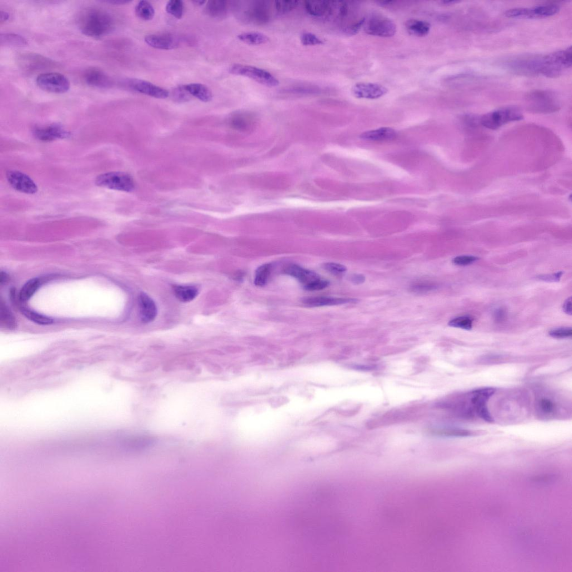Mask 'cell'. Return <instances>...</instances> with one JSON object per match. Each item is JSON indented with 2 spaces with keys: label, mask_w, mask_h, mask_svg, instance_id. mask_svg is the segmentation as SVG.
Wrapping results in <instances>:
<instances>
[{
  "label": "cell",
  "mask_w": 572,
  "mask_h": 572,
  "mask_svg": "<svg viewBox=\"0 0 572 572\" xmlns=\"http://www.w3.org/2000/svg\"><path fill=\"white\" fill-rule=\"evenodd\" d=\"M7 178L9 184L18 192L27 194H34L38 192L36 183L26 174L17 170H9Z\"/></svg>",
  "instance_id": "cell-11"
},
{
  "label": "cell",
  "mask_w": 572,
  "mask_h": 572,
  "mask_svg": "<svg viewBox=\"0 0 572 572\" xmlns=\"http://www.w3.org/2000/svg\"><path fill=\"white\" fill-rule=\"evenodd\" d=\"M298 1H279L275 2V8L280 14H285L293 11L298 6Z\"/></svg>",
  "instance_id": "cell-39"
},
{
  "label": "cell",
  "mask_w": 572,
  "mask_h": 572,
  "mask_svg": "<svg viewBox=\"0 0 572 572\" xmlns=\"http://www.w3.org/2000/svg\"><path fill=\"white\" fill-rule=\"evenodd\" d=\"M10 18V14L6 11H1L0 14V22L1 23L6 22L8 21Z\"/></svg>",
  "instance_id": "cell-49"
},
{
  "label": "cell",
  "mask_w": 572,
  "mask_h": 572,
  "mask_svg": "<svg viewBox=\"0 0 572 572\" xmlns=\"http://www.w3.org/2000/svg\"><path fill=\"white\" fill-rule=\"evenodd\" d=\"M505 66L514 74L526 76L559 77L568 70L565 55L561 51L544 56H526L511 59Z\"/></svg>",
  "instance_id": "cell-1"
},
{
  "label": "cell",
  "mask_w": 572,
  "mask_h": 572,
  "mask_svg": "<svg viewBox=\"0 0 572 572\" xmlns=\"http://www.w3.org/2000/svg\"><path fill=\"white\" fill-rule=\"evenodd\" d=\"M307 12L313 17L327 18L332 16L333 12V2H307L305 5Z\"/></svg>",
  "instance_id": "cell-20"
},
{
  "label": "cell",
  "mask_w": 572,
  "mask_h": 572,
  "mask_svg": "<svg viewBox=\"0 0 572 572\" xmlns=\"http://www.w3.org/2000/svg\"><path fill=\"white\" fill-rule=\"evenodd\" d=\"M527 110L531 113L550 114L558 112L560 103L558 97L548 90L539 89L526 94Z\"/></svg>",
  "instance_id": "cell-3"
},
{
  "label": "cell",
  "mask_w": 572,
  "mask_h": 572,
  "mask_svg": "<svg viewBox=\"0 0 572 572\" xmlns=\"http://www.w3.org/2000/svg\"><path fill=\"white\" fill-rule=\"evenodd\" d=\"M0 313H1V324L4 327L9 329H14L16 327V320L6 305L1 303L0 307Z\"/></svg>",
  "instance_id": "cell-34"
},
{
  "label": "cell",
  "mask_w": 572,
  "mask_h": 572,
  "mask_svg": "<svg viewBox=\"0 0 572 572\" xmlns=\"http://www.w3.org/2000/svg\"><path fill=\"white\" fill-rule=\"evenodd\" d=\"M564 312L569 315H571V298L566 300L563 306Z\"/></svg>",
  "instance_id": "cell-48"
},
{
  "label": "cell",
  "mask_w": 572,
  "mask_h": 572,
  "mask_svg": "<svg viewBox=\"0 0 572 572\" xmlns=\"http://www.w3.org/2000/svg\"><path fill=\"white\" fill-rule=\"evenodd\" d=\"M396 133L390 128H380L378 129L365 132L360 135V138L372 141H386L395 138Z\"/></svg>",
  "instance_id": "cell-22"
},
{
  "label": "cell",
  "mask_w": 572,
  "mask_h": 572,
  "mask_svg": "<svg viewBox=\"0 0 572 572\" xmlns=\"http://www.w3.org/2000/svg\"><path fill=\"white\" fill-rule=\"evenodd\" d=\"M22 312L26 317L32 322L40 325H49L53 323V320L41 314L33 312L26 308H23Z\"/></svg>",
  "instance_id": "cell-33"
},
{
  "label": "cell",
  "mask_w": 572,
  "mask_h": 572,
  "mask_svg": "<svg viewBox=\"0 0 572 572\" xmlns=\"http://www.w3.org/2000/svg\"><path fill=\"white\" fill-rule=\"evenodd\" d=\"M241 42L252 46L265 44L268 42L269 38L266 35L259 32H248L238 35Z\"/></svg>",
  "instance_id": "cell-26"
},
{
  "label": "cell",
  "mask_w": 572,
  "mask_h": 572,
  "mask_svg": "<svg viewBox=\"0 0 572 572\" xmlns=\"http://www.w3.org/2000/svg\"><path fill=\"white\" fill-rule=\"evenodd\" d=\"M365 276L360 274H354L351 276L350 281L355 284H360L365 282Z\"/></svg>",
  "instance_id": "cell-46"
},
{
  "label": "cell",
  "mask_w": 572,
  "mask_h": 572,
  "mask_svg": "<svg viewBox=\"0 0 572 572\" xmlns=\"http://www.w3.org/2000/svg\"><path fill=\"white\" fill-rule=\"evenodd\" d=\"M437 287L435 283L426 281L413 284L411 286L410 290L414 293L421 294L436 290Z\"/></svg>",
  "instance_id": "cell-36"
},
{
  "label": "cell",
  "mask_w": 572,
  "mask_h": 572,
  "mask_svg": "<svg viewBox=\"0 0 572 572\" xmlns=\"http://www.w3.org/2000/svg\"><path fill=\"white\" fill-rule=\"evenodd\" d=\"M126 84L134 91L154 98L164 99L169 97V92L166 89L144 80L130 79L128 80Z\"/></svg>",
  "instance_id": "cell-12"
},
{
  "label": "cell",
  "mask_w": 572,
  "mask_h": 572,
  "mask_svg": "<svg viewBox=\"0 0 572 572\" xmlns=\"http://www.w3.org/2000/svg\"><path fill=\"white\" fill-rule=\"evenodd\" d=\"M205 365L207 366L208 369L210 370V372L213 373L219 374L221 372V371H222V368H221L220 366L217 364L208 362L207 363H206Z\"/></svg>",
  "instance_id": "cell-47"
},
{
  "label": "cell",
  "mask_w": 572,
  "mask_h": 572,
  "mask_svg": "<svg viewBox=\"0 0 572 572\" xmlns=\"http://www.w3.org/2000/svg\"><path fill=\"white\" fill-rule=\"evenodd\" d=\"M173 292L175 297L183 303L192 302L199 294L198 289L193 285H174Z\"/></svg>",
  "instance_id": "cell-25"
},
{
  "label": "cell",
  "mask_w": 572,
  "mask_h": 572,
  "mask_svg": "<svg viewBox=\"0 0 572 572\" xmlns=\"http://www.w3.org/2000/svg\"><path fill=\"white\" fill-rule=\"evenodd\" d=\"M140 319L143 323H149L156 318L157 308L154 301L148 295L141 293L138 298Z\"/></svg>",
  "instance_id": "cell-17"
},
{
  "label": "cell",
  "mask_w": 572,
  "mask_h": 572,
  "mask_svg": "<svg viewBox=\"0 0 572 572\" xmlns=\"http://www.w3.org/2000/svg\"><path fill=\"white\" fill-rule=\"evenodd\" d=\"M193 3L194 5H195V6L199 7V6H203V5L206 2H204V1H194V2H193Z\"/></svg>",
  "instance_id": "cell-52"
},
{
  "label": "cell",
  "mask_w": 572,
  "mask_h": 572,
  "mask_svg": "<svg viewBox=\"0 0 572 572\" xmlns=\"http://www.w3.org/2000/svg\"><path fill=\"white\" fill-rule=\"evenodd\" d=\"M144 40L149 46L163 50L177 48L180 43L179 39L177 36L168 33L149 35Z\"/></svg>",
  "instance_id": "cell-15"
},
{
  "label": "cell",
  "mask_w": 572,
  "mask_h": 572,
  "mask_svg": "<svg viewBox=\"0 0 572 572\" xmlns=\"http://www.w3.org/2000/svg\"><path fill=\"white\" fill-rule=\"evenodd\" d=\"M96 184L100 187L128 193L132 192L135 187L131 175L120 172L100 174L96 179Z\"/></svg>",
  "instance_id": "cell-8"
},
{
  "label": "cell",
  "mask_w": 572,
  "mask_h": 572,
  "mask_svg": "<svg viewBox=\"0 0 572 572\" xmlns=\"http://www.w3.org/2000/svg\"><path fill=\"white\" fill-rule=\"evenodd\" d=\"M84 81L90 86L99 88H109L113 85V81L102 70L91 68L86 70L83 75Z\"/></svg>",
  "instance_id": "cell-16"
},
{
  "label": "cell",
  "mask_w": 572,
  "mask_h": 572,
  "mask_svg": "<svg viewBox=\"0 0 572 572\" xmlns=\"http://www.w3.org/2000/svg\"><path fill=\"white\" fill-rule=\"evenodd\" d=\"M563 274V273L562 272H558L550 274L540 275L536 278L540 280L545 281V282H558Z\"/></svg>",
  "instance_id": "cell-44"
},
{
  "label": "cell",
  "mask_w": 572,
  "mask_h": 572,
  "mask_svg": "<svg viewBox=\"0 0 572 572\" xmlns=\"http://www.w3.org/2000/svg\"><path fill=\"white\" fill-rule=\"evenodd\" d=\"M364 32L370 36L383 38L393 37L397 31L396 24L387 17L373 14L365 19Z\"/></svg>",
  "instance_id": "cell-7"
},
{
  "label": "cell",
  "mask_w": 572,
  "mask_h": 572,
  "mask_svg": "<svg viewBox=\"0 0 572 572\" xmlns=\"http://www.w3.org/2000/svg\"><path fill=\"white\" fill-rule=\"evenodd\" d=\"M272 268V265L270 263H265L260 265L255 271L254 280L255 285L258 287H263L267 284Z\"/></svg>",
  "instance_id": "cell-30"
},
{
  "label": "cell",
  "mask_w": 572,
  "mask_h": 572,
  "mask_svg": "<svg viewBox=\"0 0 572 572\" xmlns=\"http://www.w3.org/2000/svg\"><path fill=\"white\" fill-rule=\"evenodd\" d=\"M550 337L556 339H564L571 337V328H559L551 330L549 332Z\"/></svg>",
  "instance_id": "cell-41"
},
{
  "label": "cell",
  "mask_w": 572,
  "mask_h": 572,
  "mask_svg": "<svg viewBox=\"0 0 572 572\" xmlns=\"http://www.w3.org/2000/svg\"><path fill=\"white\" fill-rule=\"evenodd\" d=\"M520 110L515 107L501 108L486 114L480 119V124L484 127L496 130L509 123L523 119Z\"/></svg>",
  "instance_id": "cell-5"
},
{
  "label": "cell",
  "mask_w": 572,
  "mask_h": 572,
  "mask_svg": "<svg viewBox=\"0 0 572 572\" xmlns=\"http://www.w3.org/2000/svg\"><path fill=\"white\" fill-rule=\"evenodd\" d=\"M8 279V276L6 272H2L1 275H0V283H1V284L2 285L4 283H6L7 282Z\"/></svg>",
  "instance_id": "cell-51"
},
{
  "label": "cell",
  "mask_w": 572,
  "mask_h": 572,
  "mask_svg": "<svg viewBox=\"0 0 572 572\" xmlns=\"http://www.w3.org/2000/svg\"><path fill=\"white\" fill-rule=\"evenodd\" d=\"M230 126L238 131L249 132L255 126V118L251 114L238 112L230 118Z\"/></svg>",
  "instance_id": "cell-19"
},
{
  "label": "cell",
  "mask_w": 572,
  "mask_h": 572,
  "mask_svg": "<svg viewBox=\"0 0 572 572\" xmlns=\"http://www.w3.org/2000/svg\"><path fill=\"white\" fill-rule=\"evenodd\" d=\"M2 46L22 47L28 44L27 39L20 35L13 33H4L0 36Z\"/></svg>",
  "instance_id": "cell-27"
},
{
  "label": "cell",
  "mask_w": 572,
  "mask_h": 572,
  "mask_svg": "<svg viewBox=\"0 0 572 572\" xmlns=\"http://www.w3.org/2000/svg\"><path fill=\"white\" fill-rule=\"evenodd\" d=\"M540 408L544 414H550L554 412L555 405L553 401L549 399L543 398L539 402Z\"/></svg>",
  "instance_id": "cell-43"
},
{
  "label": "cell",
  "mask_w": 572,
  "mask_h": 572,
  "mask_svg": "<svg viewBox=\"0 0 572 572\" xmlns=\"http://www.w3.org/2000/svg\"><path fill=\"white\" fill-rule=\"evenodd\" d=\"M229 72L237 76L248 77L269 87L278 86V80L265 70L248 65L235 64L229 68Z\"/></svg>",
  "instance_id": "cell-6"
},
{
  "label": "cell",
  "mask_w": 572,
  "mask_h": 572,
  "mask_svg": "<svg viewBox=\"0 0 572 572\" xmlns=\"http://www.w3.org/2000/svg\"><path fill=\"white\" fill-rule=\"evenodd\" d=\"M405 27L410 35L418 37L427 36L431 29V25L428 22L414 19L408 20Z\"/></svg>",
  "instance_id": "cell-21"
},
{
  "label": "cell",
  "mask_w": 572,
  "mask_h": 572,
  "mask_svg": "<svg viewBox=\"0 0 572 572\" xmlns=\"http://www.w3.org/2000/svg\"><path fill=\"white\" fill-rule=\"evenodd\" d=\"M228 4L222 0H212L206 5L205 12L209 16L217 19L224 18L228 12Z\"/></svg>",
  "instance_id": "cell-24"
},
{
  "label": "cell",
  "mask_w": 572,
  "mask_h": 572,
  "mask_svg": "<svg viewBox=\"0 0 572 572\" xmlns=\"http://www.w3.org/2000/svg\"><path fill=\"white\" fill-rule=\"evenodd\" d=\"M34 137L42 142H51L53 140L64 139L69 137V133L61 125L53 124L47 126L35 128Z\"/></svg>",
  "instance_id": "cell-14"
},
{
  "label": "cell",
  "mask_w": 572,
  "mask_h": 572,
  "mask_svg": "<svg viewBox=\"0 0 572 572\" xmlns=\"http://www.w3.org/2000/svg\"><path fill=\"white\" fill-rule=\"evenodd\" d=\"M39 279L35 278L28 281L25 284L19 293V300L22 303H26L37 292L39 287Z\"/></svg>",
  "instance_id": "cell-28"
},
{
  "label": "cell",
  "mask_w": 572,
  "mask_h": 572,
  "mask_svg": "<svg viewBox=\"0 0 572 572\" xmlns=\"http://www.w3.org/2000/svg\"><path fill=\"white\" fill-rule=\"evenodd\" d=\"M79 31L85 36L99 38L112 33L115 23L112 14L106 10L98 7H88L82 10L77 18Z\"/></svg>",
  "instance_id": "cell-2"
},
{
  "label": "cell",
  "mask_w": 572,
  "mask_h": 572,
  "mask_svg": "<svg viewBox=\"0 0 572 572\" xmlns=\"http://www.w3.org/2000/svg\"><path fill=\"white\" fill-rule=\"evenodd\" d=\"M507 317V312L504 308H498L495 310L494 313V318L496 322H502Z\"/></svg>",
  "instance_id": "cell-45"
},
{
  "label": "cell",
  "mask_w": 572,
  "mask_h": 572,
  "mask_svg": "<svg viewBox=\"0 0 572 572\" xmlns=\"http://www.w3.org/2000/svg\"><path fill=\"white\" fill-rule=\"evenodd\" d=\"M479 259L478 257L472 255L458 256L452 260L453 264L459 266H466L473 264Z\"/></svg>",
  "instance_id": "cell-42"
},
{
  "label": "cell",
  "mask_w": 572,
  "mask_h": 572,
  "mask_svg": "<svg viewBox=\"0 0 572 572\" xmlns=\"http://www.w3.org/2000/svg\"><path fill=\"white\" fill-rule=\"evenodd\" d=\"M300 39L301 42L305 46H317L324 43L322 39L310 33H304L301 36Z\"/></svg>",
  "instance_id": "cell-38"
},
{
  "label": "cell",
  "mask_w": 572,
  "mask_h": 572,
  "mask_svg": "<svg viewBox=\"0 0 572 572\" xmlns=\"http://www.w3.org/2000/svg\"><path fill=\"white\" fill-rule=\"evenodd\" d=\"M323 268L329 273L334 275L342 274L347 270V267L344 265L332 262L324 263Z\"/></svg>",
  "instance_id": "cell-40"
},
{
  "label": "cell",
  "mask_w": 572,
  "mask_h": 572,
  "mask_svg": "<svg viewBox=\"0 0 572 572\" xmlns=\"http://www.w3.org/2000/svg\"><path fill=\"white\" fill-rule=\"evenodd\" d=\"M36 82L40 88L45 91L53 93H64L70 88L68 79L63 74L49 72L40 74Z\"/></svg>",
  "instance_id": "cell-10"
},
{
  "label": "cell",
  "mask_w": 572,
  "mask_h": 572,
  "mask_svg": "<svg viewBox=\"0 0 572 572\" xmlns=\"http://www.w3.org/2000/svg\"><path fill=\"white\" fill-rule=\"evenodd\" d=\"M190 96L197 98L204 103H209L213 99V93L205 85L201 83H190L184 85Z\"/></svg>",
  "instance_id": "cell-23"
},
{
  "label": "cell",
  "mask_w": 572,
  "mask_h": 572,
  "mask_svg": "<svg viewBox=\"0 0 572 572\" xmlns=\"http://www.w3.org/2000/svg\"><path fill=\"white\" fill-rule=\"evenodd\" d=\"M104 2L115 5H123L129 3L131 2L121 1V0H113V1H112V0H110V1H106Z\"/></svg>",
  "instance_id": "cell-50"
},
{
  "label": "cell",
  "mask_w": 572,
  "mask_h": 572,
  "mask_svg": "<svg viewBox=\"0 0 572 572\" xmlns=\"http://www.w3.org/2000/svg\"><path fill=\"white\" fill-rule=\"evenodd\" d=\"M448 325L451 327L470 330L473 327V319L466 316H463L451 320Z\"/></svg>",
  "instance_id": "cell-35"
},
{
  "label": "cell",
  "mask_w": 572,
  "mask_h": 572,
  "mask_svg": "<svg viewBox=\"0 0 572 572\" xmlns=\"http://www.w3.org/2000/svg\"><path fill=\"white\" fill-rule=\"evenodd\" d=\"M135 13L140 19L151 21L154 17L155 11L152 4L147 1H140L135 7Z\"/></svg>",
  "instance_id": "cell-29"
},
{
  "label": "cell",
  "mask_w": 572,
  "mask_h": 572,
  "mask_svg": "<svg viewBox=\"0 0 572 572\" xmlns=\"http://www.w3.org/2000/svg\"><path fill=\"white\" fill-rule=\"evenodd\" d=\"M388 92L387 88L373 83H358L352 88L353 96L361 99H378L384 97Z\"/></svg>",
  "instance_id": "cell-13"
},
{
  "label": "cell",
  "mask_w": 572,
  "mask_h": 572,
  "mask_svg": "<svg viewBox=\"0 0 572 572\" xmlns=\"http://www.w3.org/2000/svg\"><path fill=\"white\" fill-rule=\"evenodd\" d=\"M560 11V7L555 4H548L530 8H514L509 10L505 15L511 18L541 19L554 16Z\"/></svg>",
  "instance_id": "cell-9"
},
{
  "label": "cell",
  "mask_w": 572,
  "mask_h": 572,
  "mask_svg": "<svg viewBox=\"0 0 572 572\" xmlns=\"http://www.w3.org/2000/svg\"><path fill=\"white\" fill-rule=\"evenodd\" d=\"M284 272L297 278L304 289L310 292L322 290L329 285V281L321 277L318 273L297 264L288 265L284 268Z\"/></svg>",
  "instance_id": "cell-4"
},
{
  "label": "cell",
  "mask_w": 572,
  "mask_h": 572,
  "mask_svg": "<svg viewBox=\"0 0 572 572\" xmlns=\"http://www.w3.org/2000/svg\"><path fill=\"white\" fill-rule=\"evenodd\" d=\"M173 99L178 103H185L189 101L192 96L185 89L184 85L174 89L172 92Z\"/></svg>",
  "instance_id": "cell-37"
},
{
  "label": "cell",
  "mask_w": 572,
  "mask_h": 572,
  "mask_svg": "<svg viewBox=\"0 0 572 572\" xmlns=\"http://www.w3.org/2000/svg\"><path fill=\"white\" fill-rule=\"evenodd\" d=\"M441 3H442L443 4H445V5H453V4H454L458 3H459V2H456V1H443V2H441Z\"/></svg>",
  "instance_id": "cell-53"
},
{
  "label": "cell",
  "mask_w": 572,
  "mask_h": 572,
  "mask_svg": "<svg viewBox=\"0 0 572 572\" xmlns=\"http://www.w3.org/2000/svg\"><path fill=\"white\" fill-rule=\"evenodd\" d=\"M262 4L255 5L252 9H250L249 13L246 15L249 16V18L255 23H264L267 22L268 15L266 9Z\"/></svg>",
  "instance_id": "cell-31"
},
{
  "label": "cell",
  "mask_w": 572,
  "mask_h": 572,
  "mask_svg": "<svg viewBox=\"0 0 572 572\" xmlns=\"http://www.w3.org/2000/svg\"><path fill=\"white\" fill-rule=\"evenodd\" d=\"M166 12L175 18L180 19L183 17L184 12V4L180 0H170L165 7Z\"/></svg>",
  "instance_id": "cell-32"
},
{
  "label": "cell",
  "mask_w": 572,
  "mask_h": 572,
  "mask_svg": "<svg viewBox=\"0 0 572 572\" xmlns=\"http://www.w3.org/2000/svg\"><path fill=\"white\" fill-rule=\"evenodd\" d=\"M358 302V301L357 299L324 297H310L303 300V303L309 307H328V306L354 304Z\"/></svg>",
  "instance_id": "cell-18"
}]
</instances>
